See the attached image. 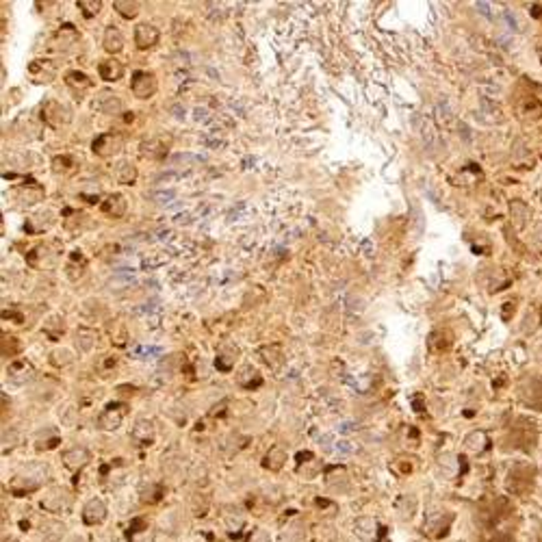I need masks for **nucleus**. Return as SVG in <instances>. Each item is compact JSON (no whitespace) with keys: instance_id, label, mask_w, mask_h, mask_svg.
<instances>
[{"instance_id":"obj_1","label":"nucleus","mask_w":542,"mask_h":542,"mask_svg":"<svg viewBox=\"0 0 542 542\" xmlns=\"http://www.w3.org/2000/svg\"><path fill=\"white\" fill-rule=\"evenodd\" d=\"M42 119L50 128H61L70 122L72 115H70L68 107H64L59 100H46L42 107Z\"/></svg>"},{"instance_id":"obj_2","label":"nucleus","mask_w":542,"mask_h":542,"mask_svg":"<svg viewBox=\"0 0 542 542\" xmlns=\"http://www.w3.org/2000/svg\"><path fill=\"white\" fill-rule=\"evenodd\" d=\"M122 145H124V139H122V135H117V133H104V135H98L94 141H92V150H94V155H98V157H115L119 150H122Z\"/></svg>"},{"instance_id":"obj_3","label":"nucleus","mask_w":542,"mask_h":542,"mask_svg":"<svg viewBox=\"0 0 542 542\" xmlns=\"http://www.w3.org/2000/svg\"><path fill=\"white\" fill-rule=\"evenodd\" d=\"M131 92L139 98V100H145V98H152L157 94V78L152 72H135L133 74V80H131Z\"/></svg>"},{"instance_id":"obj_4","label":"nucleus","mask_w":542,"mask_h":542,"mask_svg":"<svg viewBox=\"0 0 542 542\" xmlns=\"http://www.w3.org/2000/svg\"><path fill=\"white\" fill-rule=\"evenodd\" d=\"M124 414H126V406L124 404H109L104 408V412L100 414V418H98V426L102 430H117L119 426H122Z\"/></svg>"},{"instance_id":"obj_5","label":"nucleus","mask_w":542,"mask_h":542,"mask_svg":"<svg viewBox=\"0 0 542 542\" xmlns=\"http://www.w3.org/2000/svg\"><path fill=\"white\" fill-rule=\"evenodd\" d=\"M159 37H161V35H159V31H157V26L147 24V22L137 24V28H135V44H137L139 50L152 48L155 44H159Z\"/></svg>"},{"instance_id":"obj_6","label":"nucleus","mask_w":542,"mask_h":542,"mask_svg":"<svg viewBox=\"0 0 542 542\" xmlns=\"http://www.w3.org/2000/svg\"><path fill=\"white\" fill-rule=\"evenodd\" d=\"M92 107H94V111H98V113L113 115V113L122 111V100H119V98H117L115 94H111V92H100V94L94 98Z\"/></svg>"},{"instance_id":"obj_7","label":"nucleus","mask_w":542,"mask_h":542,"mask_svg":"<svg viewBox=\"0 0 542 542\" xmlns=\"http://www.w3.org/2000/svg\"><path fill=\"white\" fill-rule=\"evenodd\" d=\"M28 74L33 76L35 83H50L56 74V68L48 59H35V61L28 66Z\"/></svg>"},{"instance_id":"obj_8","label":"nucleus","mask_w":542,"mask_h":542,"mask_svg":"<svg viewBox=\"0 0 542 542\" xmlns=\"http://www.w3.org/2000/svg\"><path fill=\"white\" fill-rule=\"evenodd\" d=\"M169 137H155L141 143V155L147 159H163L167 155V145H169Z\"/></svg>"},{"instance_id":"obj_9","label":"nucleus","mask_w":542,"mask_h":542,"mask_svg":"<svg viewBox=\"0 0 542 542\" xmlns=\"http://www.w3.org/2000/svg\"><path fill=\"white\" fill-rule=\"evenodd\" d=\"M76 42H78V31H76L72 24H64V26L56 31V35L52 37V44H56L54 48L61 50V52L70 50Z\"/></svg>"},{"instance_id":"obj_10","label":"nucleus","mask_w":542,"mask_h":542,"mask_svg":"<svg viewBox=\"0 0 542 542\" xmlns=\"http://www.w3.org/2000/svg\"><path fill=\"white\" fill-rule=\"evenodd\" d=\"M102 213L107 215V217H113V219H119V217H124V213H126V198L122 195V193H113V195H109L104 202H102Z\"/></svg>"},{"instance_id":"obj_11","label":"nucleus","mask_w":542,"mask_h":542,"mask_svg":"<svg viewBox=\"0 0 542 542\" xmlns=\"http://www.w3.org/2000/svg\"><path fill=\"white\" fill-rule=\"evenodd\" d=\"M98 72H100V78H104L107 83H115L124 76V66L119 64L117 59H104L98 66Z\"/></svg>"},{"instance_id":"obj_12","label":"nucleus","mask_w":542,"mask_h":542,"mask_svg":"<svg viewBox=\"0 0 542 542\" xmlns=\"http://www.w3.org/2000/svg\"><path fill=\"white\" fill-rule=\"evenodd\" d=\"M66 83H68V87L72 89V92L76 94V98H80V94L83 92H87V89H92V78H89L85 72H78V70H74V72H68L66 74Z\"/></svg>"},{"instance_id":"obj_13","label":"nucleus","mask_w":542,"mask_h":542,"mask_svg":"<svg viewBox=\"0 0 542 542\" xmlns=\"http://www.w3.org/2000/svg\"><path fill=\"white\" fill-rule=\"evenodd\" d=\"M104 517H107V507H104V503H102L100 499H94V501H89V503L85 505L83 519H85V523H87V525L102 523V521H104Z\"/></svg>"},{"instance_id":"obj_14","label":"nucleus","mask_w":542,"mask_h":542,"mask_svg":"<svg viewBox=\"0 0 542 542\" xmlns=\"http://www.w3.org/2000/svg\"><path fill=\"white\" fill-rule=\"evenodd\" d=\"M104 50L107 52H111V54H117L119 50L124 48V35L117 31L115 26H107V31H104Z\"/></svg>"},{"instance_id":"obj_15","label":"nucleus","mask_w":542,"mask_h":542,"mask_svg":"<svg viewBox=\"0 0 542 542\" xmlns=\"http://www.w3.org/2000/svg\"><path fill=\"white\" fill-rule=\"evenodd\" d=\"M7 373H9V378L13 380V382H26L28 378L33 375V367L26 363V360H20V363H13V365H9V369H7Z\"/></svg>"},{"instance_id":"obj_16","label":"nucleus","mask_w":542,"mask_h":542,"mask_svg":"<svg viewBox=\"0 0 542 542\" xmlns=\"http://www.w3.org/2000/svg\"><path fill=\"white\" fill-rule=\"evenodd\" d=\"M115 178H117L122 185H135V180H137V169H135L131 163L122 161V163H119V165L115 167Z\"/></svg>"},{"instance_id":"obj_17","label":"nucleus","mask_w":542,"mask_h":542,"mask_svg":"<svg viewBox=\"0 0 542 542\" xmlns=\"http://www.w3.org/2000/svg\"><path fill=\"white\" fill-rule=\"evenodd\" d=\"M76 165H78V163H76L72 157H68V155L52 159V169H54V174H61V176L72 174V171L76 169Z\"/></svg>"},{"instance_id":"obj_18","label":"nucleus","mask_w":542,"mask_h":542,"mask_svg":"<svg viewBox=\"0 0 542 542\" xmlns=\"http://www.w3.org/2000/svg\"><path fill=\"white\" fill-rule=\"evenodd\" d=\"M87 460H89V454L85 449H72L66 454V464L70 469H80V466L87 464Z\"/></svg>"},{"instance_id":"obj_19","label":"nucleus","mask_w":542,"mask_h":542,"mask_svg":"<svg viewBox=\"0 0 542 542\" xmlns=\"http://www.w3.org/2000/svg\"><path fill=\"white\" fill-rule=\"evenodd\" d=\"M284 460H287V454H284V451H282L280 447H274V449H269L267 460H265V466L278 471V469H282Z\"/></svg>"},{"instance_id":"obj_20","label":"nucleus","mask_w":542,"mask_h":542,"mask_svg":"<svg viewBox=\"0 0 542 542\" xmlns=\"http://www.w3.org/2000/svg\"><path fill=\"white\" fill-rule=\"evenodd\" d=\"M113 7H115V11H117L119 16H124V18H128V20L139 13V5H137V3H126V0H115Z\"/></svg>"},{"instance_id":"obj_21","label":"nucleus","mask_w":542,"mask_h":542,"mask_svg":"<svg viewBox=\"0 0 542 542\" xmlns=\"http://www.w3.org/2000/svg\"><path fill=\"white\" fill-rule=\"evenodd\" d=\"M78 9L83 11V16H85V18H94V16H98V13H100L102 3H100V0H80V3H78Z\"/></svg>"},{"instance_id":"obj_22","label":"nucleus","mask_w":542,"mask_h":542,"mask_svg":"<svg viewBox=\"0 0 542 542\" xmlns=\"http://www.w3.org/2000/svg\"><path fill=\"white\" fill-rule=\"evenodd\" d=\"M337 449L341 451V454H349V451H354V447H351V445H347V440L339 442V445H337Z\"/></svg>"},{"instance_id":"obj_23","label":"nucleus","mask_w":542,"mask_h":542,"mask_svg":"<svg viewBox=\"0 0 542 542\" xmlns=\"http://www.w3.org/2000/svg\"><path fill=\"white\" fill-rule=\"evenodd\" d=\"M137 354H145V358H150V354H159V349L157 347H141V349H137Z\"/></svg>"},{"instance_id":"obj_24","label":"nucleus","mask_w":542,"mask_h":542,"mask_svg":"<svg viewBox=\"0 0 542 542\" xmlns=\"http://www.w3.org/2000/svg\"><path fill=\"white\" fill-rule=\"evenodd\" d=\"M493 542H514V540H512L510 536H497V538H495Z\"/></svg>"},{"instance_id":"obj_25","label":"nucleus","mask_w":542,"mask_h":542,"mask_svg":"<svg viewBox=\"0 0 542 542\" xmlns=\"http://www.w3.org/2000/svg\"><path fill=\"white\" fill-rule=\"evenodd\" d=\"M354 428H351V423H343V428H341V432H351Z\"/></svg>"}]
</instances>
